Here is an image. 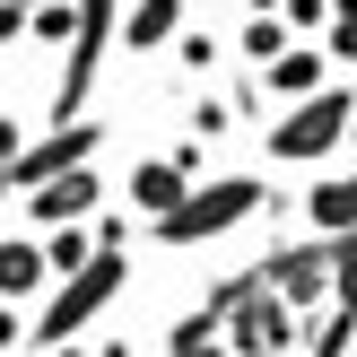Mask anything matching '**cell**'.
<instances>
[{
    "label": "cell",
    "instance_id": "obj_3",
    "mask_svg": "<svg viewBox=\"0 0 357 357\" xmlns=\"http://www.w3.org/2000/svg\"><path fill=\"white\" fill-rule=\"evenodd\" d=\"M209 314H236V323H227V340H236V357H279V349H288L296 340V323H288V296H279L271 288V279H236V288H218V305H209Z\"/></svg>",
    "mask_w": 357,
    "mask_h": 357
},
{
    "label": "cell",
    "instance_id": "obj_7",
    "mask_svg": "<svg viewBox=\"0 0 357 357\" xmlns=\"http://www.w3.org/2000/svg\"><path fill=\"white\" fill-rule=\"evenodd\" d=\"M96 201H105V174L79 166V174H61V183H35V192H26V218L52 236V227H87V218H96Z\"/></svg>",
    "mask_w": 357,
    "mask_h": 357
},
{
    "label": "cell",
    "instance_id": "obj_8",
    "mask_svg": "<svg viewBox=\"0 0 357 357\" xmlns=\"http://www.w3.org/2000/svg\"><path fill=\"white\" fill-rule=\"evenodd\" d=\"M261 279H271L288 305H323L331 296V244H279V253L261 261Z\"/></svg>",
    "mask_w": 357,
    "mask_h": 357
},
{
    "label": "cell",
    "instance_id": "obj_4",
    "mask_svg": "<svg viewBox=\"0 0 357 357\" xmlns=\"http://www.w3.org/2000/svg\"><path fill=\"white\" fill-rule=\"evenodd\" d=\"M349 122H357V96H349V87H323V96L288 105V114L271 122V157H279V166H305V157H331V149L349 139Z\"/></svg>",
    "mask_w": 357,
    "mask_h": 357
},
{
    "label": "cell",
    "instance_id": "obj_24",
    "mask_svg": "<svg viewBox=\"0 0 357 357\" xmlns=\"http://www.w3.org/2000/svg\"><path fill=\"white\" fill-rule=\"evenodd\" d=\"M52 357H96V349H79V340H70V349H52Z\"/></svg>",
    "mask_w": 357,
    "mask_h": 357
},
{
    "label": "cell",
    "instance_id": "obj_10",
    "mask_svg": "<svg viewBox=\"0 0 357 357\" xmlns=\"http://www.w3.org/2000/svg\"><path fill=\"white\" fill-rule=\"evenodd\" d=\"M44 279H52L44 244H35V236H0V305H26Z\"/></svg>",
    "mask_w": 357,
    "mask_h": 357
},
{
    "label": "cell",
    "instance_id": "obj_16",
    "mask_svg": "<svg viewBox=\"0 0 357 357\" xmlns=\"http://www.w3.org/2000/svg\"><path fill=\"white\" fill-rule=\"evenodd\" d=\"M279 17H288V26L305 35V44H323V35H331V17H340V9H331V0H288Z\"/></svg>",
    "mask_w": 357,
    "mask_h": 357
},
{
    "label": "cell",
    "instance_id": "obj_12",
    "mask_svg": "<svg viewBox=\"0 0 357 357\" xmlns=\"http://www.w3.org/2000/svg\"><path fill=\"white\" fill-rule=\"evenodd\" d=\"M305 218H314V236H349V227H357V174L314 183V192H305Z\"/></svg>",
    "mask_w": 357,
    "mask_h": 357
},
{
    "label": "cell",
    "instance_id": "obj_22",
    "mask_svg": "<svg viewBox=\"0 0 357 357\" xmlns=\"http://www.w3.org/2000/svg\"><path fill=\"white\" fill-rule=\"evenodd\" d=\"M26 331H35L26 314H17V305H0V349H17V340H26Z\"/></svg>",
    "mask_w": 357,
    "mask_h": 357
},
{
    "label": "cell",
    "instance_id": "obj_11",
    "mask_svg": "<svg viewBox=\"0 0 357 357\" xmlns=\"http://www.w3.org/2000/svg\"><path fill=\"white\" fill-rule=\"evenodd\" d=\"M166 44H183V0H139L122 17V52H166Z\"/></svg>",
    "mask_w": 357,
    "mask_h": 357
},
{
    "label": "cell",
    "instance_id": "obj_19",
    "mask_svg": "<svg viewBox=\"0 0 357 357\" xmlns=\"http://www.w3.org/2000/svg\"><path fill=\"white\" fill-rule=\"evenodd\" d=\"M323 52H340V61H357V0H340V17H331Z\"/></svg>",
    "mask_w": 357,
    "mask_h": 357
},
{
    "label": "cell",
    "instance_id": "obj_23",
    "mask_svg": "<svg viewBox=\"0 0 357 357\" xmlns=\"http://www.w3.org/2000/svg\"><path fill=\"white\" fill-rule=\"evenodd\" d=\"M17 35H26V9H17V0H0V44H17Z\"/></svg>",
    "mask_w": 357,
    "mask_h": 357
},
{
    "label": "cell",
    "instance_id": "obj_21",
    "mask_svg": "<svg viewBox=\"0 0 357 357\" xmlns=\"http://www.w3.org/2000/svg\"><path fill=\"white\" fill-rule=\"evenodd\" d=\"M227 122H236V105H218V96H201V105H192V131H201V139H218Z\"/></svg>",
    "mask_w": 357,
    "mask_h": 357
},
{
    "label": "cell",
    "instance_id": "obj_1",
    "mask_svg": "<svg viewBox=\"0 0 357 357\" xmlns=\"http://www.w3.org/2000/svg\"><path fill=\"white\" fill-rule=\"evenodd\" d=\"M122 279H131V261H122V253H96L79 279H61V288L35 305V349H44V357H52V349H70V340H79V331L122 296Z\"/></svg>",
    "mask_w": 357,
    "mask_h": 357
},
{
    "label": "cell",
    "instance_id": "obj_17",
    "mask_svg": "<svg viewBox=\"0 0 357 357\" xmlns=\"http://www.w3.org/2000/svg\"><path fill=\"white\" fill-rule=\"evenodd\" d=\"M79 26H87V17L70 9V0H44V9H35V35H44V44H70Z\"/></svg>",
    "mask_w": 357,
    "mask_h": 357
},
{
    "label": "cell",
    "instance_id": "obj_5",
    "mask_svg": "<svg viewBox=\"0 0 357 357\" xmlns=\"http://www.w3.org/2000/svg\"><path fill=\"white\" fill-rule=\"evenodd\" d=\"M96 149H105V114L52 122V131H44V139H26V157H17V192H35V183H61V174L96 166Z\"/></svg>",
    "mask_w": 357,
    "mask_h": 357
},
{
    "label": "cell",
    "instance_id": "obj_9",
    "mask_svg": "<svg viewBox=\"0 0 357 357\" xmlns=\"http://www.w3.org/2000/svg\"><path fill=\"white\" fill-rule=\"evenodd\" d=\"M323 70H331V52H323V44H288L271 70H261V79H271V96H279V105H305V96H323Z\"/></svg>",
    "mask_w": 357,
    "mask_h": 357
},
{
    "label": "cell",
    "instance_id": "obj_2",
    "mask_svg": "<svg viewBox=\"0 0 357 357\" xmlns=\"http://www.w3.org/2000/svg\"><path fill=\"white\" fill-rule=\"evenodd\" d=\"M271 201V183H253V174H218V183H192V201L174 209V218H157V244L166 253H192V244H218L236 218H253V209Z\"/></svg>",
    "mask_w": 357,
    "mask_h": 357
},
{
    "label": "cell",
    "instance_id": "obj_20",
    "mask_svg": "<svg viewBox=\"0 0 357 357\" xmlns=\"http://www.w3.org/2000/svg\"><path fill=\"white\" fill-rule=\"evenodd\" d=\"M174 61H183V70H218V35H192V26H183V44H174Z\"/></svg>",
    "mask_w": 357,
    "mask_h": 357
},
{
    "label": "cell",
    "instance_id": "obj_18",
    "mask_svg": "<svg viewBox=\"0 0 357 357\" xmlns=\"http://www.w3.org/2000/svg\"><path fill=\"white\" fill-rule=\"evenodd\" d=\"M17 157H26V139H17V122L0 114V201L17 192Z\"/></svg>",
    "mask_w": 357,
    "mask_h": 357
},
{
    "label": "cell",
    "instance_id": "obj_26",
    "mask_svg": "<svg viewBox=\"0 0 357 357\" xmlns=\"http://www.w3.org/2000/svg\"><path fill=\"white\" fill-rule=\"evenodd\" d=\"M349 149H357V122H349Z\"/></svg>",
    "mask_w": 357,
    "mask_h": 357
},
{
    "label": "cell",
    "instance_id": "obj_6",
    "mask_svg": "<svg viewBox=\"0 0 357 357\" xmlns=\"http://www.w3.org/2000/svg\"><path fill=\"white\" fill-rule=\"evenodd\" d=\"M192 174H201V149H166V157H139V174H131V201L149 209V218H174V209L192 201Z\"/></svg>",
    "mask_w": 357,
    "mask_h": 357
},
{
    "label": "cell",
    "instance_id": "obj_13",
    "mask_svg": "<svg viewBox=\"0 0 357 357\" xmlns=\"http://www.w3.org/2000/svg\"><path fill=\"white\" fill-rule=\"evenodd\" d=\"M96 253H105V236H87V227H52V236H44V261H52V279H79Z\"/></svg>",
    "mask_w": 357,
    "mask_h": 357
},
{
    "label": "cell",
    "instance_id": "obj_14",
    "mask_svg": "<svg viewBox=\"0 0 357 357\" xmlns=\"http://www.w3.org/2000/svg\"><path fill=\"white\" fill-rule=\"evenodd\" d=\"M236 44H244V61H261V70H271L279 52H288V44H305V35H296L288 17H244V35H236Z\"/></svg>",
    "mask_w": 357,
    "mask_h": 357
},
{
    "label": "cell",
    "instance_id": "obj_15",
    "mask_svg": "<svg viewBox=\"0 0 357 357\" xmlns=\"http://www.w3.org/2000/svg\"><path fill=\"white\" fill-rule=\"evenodd\" d=\"M357 349V314L349 305H331L323 323H305V357H349Z\"/></svg>",
    "mask_w": 357,
    "mask_h": 357
},
{
    "label": "cell",
    "instance_id": "obj_25",
    "mask_svg": "<svg viewBox=\"0 0 357 357\" xmlns=\"http://www.w3.org/2000/svg\"><path fill=\"white\" fill-rule=\"evenodd\" d=\"M17 9H26V17H35V9H44V0H17Z\"/></svg>",
    "mask_w": 357,
    "mask_h": 357
}]
</instances>
